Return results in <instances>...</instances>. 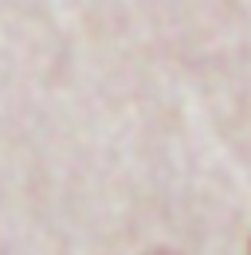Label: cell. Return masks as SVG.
I'll return each mask as SVG.
<instances>
[]
</instances>
